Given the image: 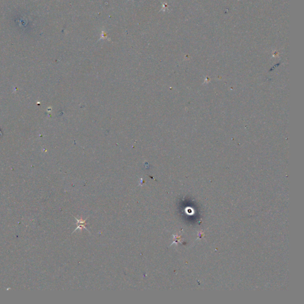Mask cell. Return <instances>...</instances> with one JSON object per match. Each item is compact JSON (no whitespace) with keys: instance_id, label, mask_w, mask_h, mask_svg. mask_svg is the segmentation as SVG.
Listing matches in <instances>:
<instances>
[{"instance_id":"obj_1","label":"cell","mask_w":304,"mask_h":304,"mask_svg":"<svg viewBox=\"0 0 304 304\" xmlns=\"http://www.w3.org/2000/svg\"><path fill=\"white\" fill-rule=\"evenodd\" d=\"M74 218H75V217H74ZM76 218V220L77 221V228L75 229V230L74 231V232L76 231L77 230V229H78V230H80V231H82L83 229H86L87 231H89L88 229H87L86 228V220H87V219H88V218H87V219H86L85 220H83V219H82V218H81V219H77V218Z\"/></svg>"}]
</instances>
